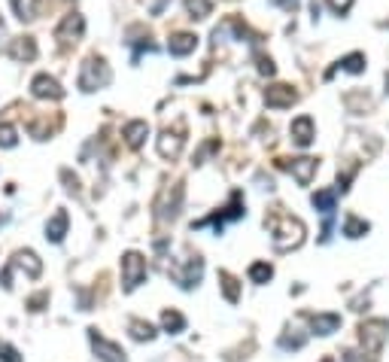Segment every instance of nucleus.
Returning a JSON list of instances; mask_svg holds the SVG:
<instances>
[{
  "label": "nucleus",
  "mask_w": 389,
  "mask_h": 362,
  "mask_svg": "<svg viewBox=\"0 0 389 362\" xmlns=\"http://www.w3.org/2000/svg\"><path fill=\"white\" fill-rule=\"evenodd\" d=\"M67 226H70L67 210H58L49 222H46V240H52V244H61L64 235H67Z\"/></svg>",
  "instance_id": "obj_14"
},
{
  "label": "nucleus",
  "mask_w": 389,
  "mask_h": 362,
  "mask_svg": "<svg viewBox=\"0 0 389 362\" xmlns=\"http://www.w3.org/2000/svg\"><path fill=\"white\" fill-rule=\"evenodd\" d=\"M110 79H113V73H110V64L104 58H98V55L86 58V64H82V70H79V89L82 91L107 89Z\"/></svg>",
  "instance_id": "obj_2"
},
{
  "label": "nucleus",
  "mask_w": 389,
  "mask_h": 362,
  "mask_svg": "<svg viewBox=\"0 0 389 362\" xmlns=\"http://www.w3.org/2000/svg\"><path fill=\"white\" fill-rule=\"evenodd\" d=\"M304 235H308V228H304V222L298 216H292V213H274L271 216V244H274V250H280V253L298 250L304 244Z\"/></svg>",
  "instance_id": "obj_1"
},
{
  "label": "nucleus",
  "mask_w": 389,
  "mask_h": 362,
  "mask_svg": "<svg viewBox=\"0 0 389 362\" xmlns=\"http://www.w3.org/2000/svg\"><path fill=\"white\" fill-rule=\"evenodd\" d=\"M9 268H13V271H15V268H25V271L31 274V277H40V271H43V262H40V259H37V256L31 253V250H22V253H15V259H13V262H9Z\"/></svg>",
  "instance_id": "obj_18"
},
{
  "label": "nucleus",
  "mask_w": 389,
  "mask_h": 362,
  "mask_svg": "<svg viewBox=\"0 0 389 362\" xmlns=\"http://www.w3.org/2000/svg\"><path fill=\"white\" fill-rule=\"evenodd\" d=\"M15 143H18V137H15V128L9 125V122H0V146H4V150H13Z\"/></svg>",
  "instance_id": "obj_29"
},
{
  "label": "nucleus",
  "mask_w": 389,
  "mask_h": 362,
  "mask_svg": "<svg viewBox=\"0 0 389 362\" xmlns=\"http://www.w3.org/2000/svg\"><path fill=\"white\" fill-rule=\"evenodd\" d=\"M310 201L322 216H331V213H335V204H338V189H319V192H313Z\"/></svg>",
  "instance_id": "obj_19"
},
{
  "label": "nucleus",
  "mask_w": 389,
  "mask_h": 362,
  "mask_svg": "<svg viewBox=\"0 0 389 362\" xmlns=\"http://www.w3.org/2000/svg\"><path fill=\"white\" fill-rule=\"evenodd\" d=\"M31 91H34V98H40V101H61V98H64V89L58 86V79L46 77V73L34 77Z\"/></svg>",
  "instance_id": "obj_10"
},
{
  "label": "nucleus",
  "mask_w": 389,
  "mask_h": 362,
  "mask_svg": "<svg viewBox=\"0 0 389 362\" xmlns=\"http://www.w3.org/2000/svg\"><path fill=\"white\" fill-rule=\"evenodd\" d=\"M82 31H86V18H82L79 13H67L61 18V25L55 27V40H58L61 46H70V43H77Z\"/></svg>",
  "instance_id": "obj_7"
},
{
  "label": "nucleus",
  "mask_w": 389,
  "mask_h": 362,
  "mask_svg": "<svg viewBox=\"0 0 389 362\" xmlns=\"http://www.w3.org/2000/svg\"><path fill=\"white\" fill-rule=\"evenodd\" d=\"M310 329H313V335L326 338V335H331V332L341 329V317H338V313H313Z\"/></svg>",
  "instance_id": "obj_15"
},
{
  "label": "nucleus",
  "mask_w": 389,
  "mask_h": 362,
  "mask_svg": "<svg viewBox=\"0 0 389 362\" xmlns=\"http://www.w3.org/2000/svg\"><path fill=\"white\" fill-rule=\"evenodd\" d=\"M88 341H91V350L98 354L100 362H128L125 350L119 347V344H113V341H107L98 329H88Z\"/></svg>",
  "instance_id": "obj_6"
},
{
  "label": "nucleus",
  "mask_w": 389,
  "mask_h": 362,
  "mask_svg": "<svg viewBox=\"0 0 389 362\" xmlns=\"http://www.w3.org/2000/svg\"><path fill=\"white\" fill-rule=\"evenodd\" d=\"M201 274H204V259H189L186 262V268H173V280H177L183 290H192V286H198V280H201Z\"/></svg>",
  "instance_id": "obj_12"
},
{
  "label": "nucleus",
  "mask_w": 389,
  "mask_h": 362,
  "mask_svg": "<svg viewBox=\"0 0 389 362\" xmlns=\"http://www.w3.org/2000/svg\"><path fill=\"white\" fill-rule=\"evenodd\" d=\"M389 338V323L386 320H365L362 326H359V341H362L365 350H381Z\"/></svg>",
  "instance_id": "obj_4"
},
{
  "label": "nucleus",
  "mask_w": 389,
  "mask_h": 362,
  "mask_svg": "<svg viewBox=\"0 0 389 362\" xmlns=\"http://www.w3.org/2000/svg\"><path fill=\"white\" fill-rule=\"evenodd\" d=\"M271 277H274V268L268 262H253V265H249V280H253V283L262 286V283L271 280Z\"/></svg>",
  "instance_id": "obj_24"
},
{
  "label": "nucleus",
  "mask_w": 389,
  "mask_h": 362,
  "mask_svg": "<svg viewBox=\"0 0 389 362\" xmlns=\"http://www.w3.org/2000/svg\"><path fill=\"white\" fill-rule=\"evenodd\" d=\"M244 195L240 192H235L231 195V204L225 207V213H216V216H207V219H201V222H194L192 228H204V226H216V231H222V226L225 222H231V219H244Z\"/></svg>",
  "instance_id": "obj_5"
},
{
  "label": "nucleus",
  "mask_w": 389,
  "mask_h": 362,
  "mask_svg": "<svg viewBox=\"0 0 389 362\" xmlns=\"http://www.w3.org/2000/svg\"><path fill=\"white\" fill-rule=\"evenodd\" d=\"M386 91H389V73H386Z\"/></svg>",
  "instance_id": "obj_37"
},
{
  "label": "nucleus",
  "mask_w": 389,
  "mask_h": 362,
  "mask_svg": "<svg viewBox=\"0 0 389 362\" xmlns=\"http://www.w3.org/2000/svg\"><path fill=\"white\" fill-rule=\"evenodd\" d=\"M9 55H13L15 61H34L37 58L34 37H18V40H13V46H9Z\"/></svg>",
  "instance_id": "obj_17"
},
{
  "label": "nucleus",
  "mask_w": 389,
  "mask_h": 362,
  "mask_svg": "<svg viewBox=\"0 0 389 362\" xmlns=\"http://www.w3.org/2000/svg\"><path fill=\"white\" fill-rule=\"evenodd\" d=\"M344 362H377V359L371 354H362V350H347Z\"/></svg>",
  "instance_id": "obj_31"
},
{
  "label": "nucleus",
  "mask_w": 389,
  "mask_h": 362,
  "mask_svg": "<svg viewBox=\"0 0 389 362\" xmlns=\"http://www.w3.org/2000/svg\"><path fill=\"white\" fill-rule=\"evenodd\" d=\"M368 222L365 219H359V216H347L344 219V235L347 238H362V235H368Z\"/></svg>",
  "instance_id": "obj_25"
},
{
  "label": "nucleus",
  "mask_w": 389,
  "mask_h": 362,
  "mask_svg": "<svg viewBox=\"0 0 389 362\" xmlns=\"http://www.w3.org/2000/svg\"><path fill=\"white\" fill-rule=\"evenodd\" d=\"M0 31H4V22H0Z\"/></svg>",
  "instance_id": "obj_39"
},
{
  "label": "nucleus",
  "mask_w": 389,
  "mask_h": 362,
  "mask_svg": "<svg viewBox=\"0 0 389 362\" xmlns=\"http://www.w3.org/2000/svg\"><path fill=\"white\" fill-rule=\"evenodd\" d=\"M274 61L271 58H265V55H258V73H262V77H274Z\"/></svg>",
  "instance_id": "obj_34"
},
{
  "label": "nucleus",
  "mask_w": 389,
  "mask_h": 362,
  "mask_svg": "<svg viewBox=\"0 0 389 362\" xmlns=\"http://www.w3.org/2000/svg\"><path fill=\"white\" fill-rule=\"evenodd\" d=\"M289 134H292V141L298 143V146H310V143H313V137H317V128H313V119H310V116H298V119L292 122Z\"/></svg>",
  "instance_id": "obj_13"
},
{
  "label": "nucleus",
  "mask_w": 389,
  "mask_h": 362,
  "mask_svg": "<svg viewBox=\"0 0 389 362\" xmlns=\"http://www.w3.org/2000/svg\"><path fill=\"white\" fill-rule=\"evenodd\" d=\"M46 302H49V295H37V299H31V311H40V304H46Z\"/></svg>",
  "instance_id": "obj_36"
},
{
  "label": "nucleus",
  "mask_w": 389,
  "mask_h": 362,
  "mask_svg": "<svg viewBox=\"0 0 389 362\" xmlns=\"http://www.w3.org/2000/svg\"><path fill=\"white\" fill-rule=\"evenodd\" d=\"M9 4H13V13L22 22H34L37 13H40V0H9Z\"/></svg>",
  "instance_id": "obj_21"
},
{
  "label": "nucleus",
  "mask_w": 389,
  "mask_h": 362,
  "mask_svg": "<svg viewBox=\"0 0 389 362\" xmlns=\"http://www.w3.org/2000/svg\"><path fill=\"white\" fill-rule=\"evenodd\" d=\"M341 70H347V73H362V70H365V55H362V52H353V55H347V58H341Z\"/></svg>",
  "instance_id": "obj_26"
},
{
  "label": "nucleus",
  "mask_w": 389,
  "mask_h": 362,
  "mask_svg": "<svg viewBox=\"0 0 389 362\" xmlns=\"http://www.w3.org/2000/svg\"><path fill=\"white\" fill-rule=\"evenodd\" d=\"M183 143H186V137H183V128H177V131H161L159 137V155L164 162H173V159H180V153H183Z\"/></svg>",
  "instance_id": "obj_8"
},
{
  "label": "nucleus",
  "mask_w": 389,
  "mask_h": 362,
  "mask_svg": "<svg viewBox=\"0 0 389 362\" xmlns=\"http://www.w3.org/2000/svg\"><path fill=\"white\" fill-rule=\"evenodd\" d=\"M322 362H335V359H331V356H326V359H322Z\"/></svg>",
  "instance_id": "obj_38"
},
{
  "label": "nucleus",
  "mask_w": 389,
  "mask_h": 362,
  "mask_svg": "<svg viewBox=\"0 0 389 362\" xmlns=\"http://www.w3.org/2000/svg\"><path fill=\"white\" fill-rule=\"evenodd\" d=\"M194 46H198V37L194 34H173L168 40V52L177 55V58H183V55H192Z\"/></svg>",
  "instance_id": "obj_16"
},
{
  "label": "nucleus",
  "mask_w": 389,
  "mask_h": 362,
  "mask_svg": "<svg viewBox=\"0 0 389 362\" xmlns=\"http://www.w3.org/2000/svg\"><path fill=\"white\" fill-rule=\"evenodd\" d=\"M161 329L168 332V335H180V332L186 329V317H183L180 311H164L161 313Z\"/></svg>",
  "instance_id": "obj_22"
},
{
  "label": "nucleus",
  "mask_w": 389,
  "mask_h": 362,
  "mask_svg": "<svg viewBox=\"0 0 389 362\" xmlns=\"http://www.w3.org/2000/svg\"><path fill=\"white\" fill-rule=\"evenodd\" d=\"M280 347L283 350H301L304 347V335H283L280 338Z\"/></svg>",
  "instance_id": "obj_30"
},
{
  "label": "nucleus",
  "mask_w": 389,
  "mask_h": 362,
  "mask_svg": "<svg viewBox=\"0 0 389 362\" xmlns=\"http://www.w3.org/2000/svg\"><path fill=\"white\" fill-rule=\"evenodd\" d=\"M131 338L134 341H152L155 329L150 326V323H143V320H131Z\"/></svg>",
  "instance_id": "obj_27"
},
{
  "label": "nucleus",
  "mask_w": 389,
  "mask_h": 362,
  "mask_svg": "<svg viewBox=\"0 0 389 362\" xmlns=\"http://www.w3.org/2000/svg\"><path fill=\"white\" fill-rule=\"evenodd\" d=\"M210 9H213L210 0H186V13H189L192 18H207Z\"/></svg>",
  "instance_id": "obj_28"
},
{
  "label": "nucleus",
  "mask_w": 389,
  "mask_h": 362,
  "mask_svg": "<svg viewBox=\"0 0 389 362\" xmlns=\"http://www.w3.org/2000/svg\"><path fill=\"white\" fill-rule=\"evenodd\" d=\"M146 137H150V125H146L143 119H134V122L125 125V141H128V146H131V150H137V146H140Z\"/></svg>",
  "instance_id": "obj_20"
},
{
  "label": "nucleus",
  "mask_w": 389,
  "mask_h": 362,
  "mask_svg": "<svg viewBox=\"0 0 389 362\" xmlns=\"http://www.w3.org/2000/svg\"><path fill=\"white\" fill-rule=\"evenodd\" d=\"M295 101H298V91L292 86H271L265 91V104L271 110H286V107H292Z\"/></svg>",
  "instance_id": "obj_11"
},
{
  "label": "nucleus",
  "mask_w": 389,
  "mask_h": 362,
  "mask_svg": "<svg viewBox=\"0 0 389 362\" xmlns=\"http://www.w3.org/2000/svg\"><path fill=\"white\" fill-rule=\"evenodd\" d=\"M326 4L331 6V13L347 15V13H350V6H353V0H326Z\"/></svg>",
  "instance_id": "obj_33"
},
{
  "label": "nucleus",
  "mask_w": 389,
  "mask_h": 362,
  "mask_svg": "<svg viewBox=\"0 0 389 362\" xmlns=\"http://www.w3.org/2000/svg\"><path fill=\"white\" fill-rule=\"evenodd\" d=\"M219 280H222V292H225V299L231 304H237V299H240V283L228 271H219Z\"/></svg>",
  "instance_id": "obj_23"
},
{
  "label": "nucleus",
  "mask_w": 389,
  "mask_h": 362,
  "mask_svg": "<svg viewBox=\"0 0 389 362\" xmlns=\"http://www.w3.org/2000/svg\"><path fill=\"white\" fill-rule=\"evenodd\" d=\"M274 4H277V6H283L286 13H295V9H298V4H301V0H274Z\"/></svg>",
  "instance_id": "obj_35"
},
{
  "label": "nucleus",
  "mask_w": 389,
  "mask_h": 362,
  "mask_svg": "<svg viewBox=\"0 0 389 362\" xmlns=\"http://www.w3.org/2000/svg\"><path fill=\"white\" fill-rule=\"evenodd\" d=\"M283 168L289 171L295 180H298V186H310V180L317 177L319 162L317 159H292V162H283Z\"/></svg>",
  "instance_id": "obj_9"
},
{
  "label": "nucleus",
  "mask_w": 389,
  "mask_h": 362,
  "mask_svg": "<svg viewBox=\"0 0 389 362\" xmlns=\"http://www.w3.org/2000/svg\"><path fill=\"white\" fill-rule=\"evenodd\" d=\"M0 359L4 362H22V356H18V350L13 344H0Z\"/></svg>",
  "instance_id": "obj_32"
},
{
  "label": "nucleus",
  "mask_w": 389,
  "mask_h": 362,
  "mask_svg": "<svg viewBox=\"0 0 389 362\" xmlns=\"http://www.w3.org/2000/svg\"><path fill=\"white\" fill-rule=\"evenodd\" d=\"M143 280H146V259L131 250V253L122 256V283H125V292H134Z\"/></svg>",
  "instance_id": "obj_3"
}]
</instances>
